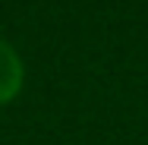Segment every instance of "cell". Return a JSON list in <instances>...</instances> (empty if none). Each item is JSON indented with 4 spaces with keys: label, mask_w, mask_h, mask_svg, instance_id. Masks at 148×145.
Returning a JSON list of instances; mask_svg holds the SVG:
<instances>
[{
    "label": "cell",
    "mask_w": 148,
    "mask_h": 145,
    "mask_svg": "<svg viewBox=\"0 0 148 145\" xmlns=\"http://www.w3.org/2000/svg\"><path fill=\"white\" fill-rule=\"evenodd\" d=\"M25 85V63L19 51L0 35V107L13 104Z\"/></svg>",
    "instance_id": "cell-1"
}]
</instances>
